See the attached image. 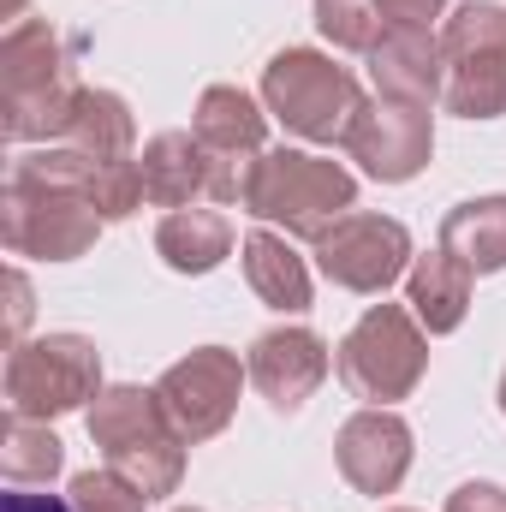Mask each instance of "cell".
I'll list each match as a JSON object with an SVG mask.
<instances>
[{
  "label": "cell",
  "instance_id": "cell-1",
  "mask_svg": "<svg viewBox=\"0 0 506 512\" xmlns=\"http://www.w3.org/2000/svg\"><path fill=\"white\" fill-rule=\"evenodd\" d=\"M90 435H96V447H108V471H120L137 495H167L179 483L185 435L173 429V417L161 411L155 393H143V387L102 393L90 411Z\"/></svg>",
  "mask_w": 506,
  "mask_h": 512
},
{
  "label": "cell",
  "instance_id": "cell-2",
  "mask_svg": "<svg viewBox=\"0 0 506 512\" xmlns=\"http://www.w3.org/2000/svg\"><path fill=\"white\" fill-rule=\"evenodd\" d=\"M0 72H6V137L12 143L72 126V108L84 90L72 84V66L60 60V42L48 24H12L0 48Z\"/></svg>",
  "mask_w": 506,
  "mask_h": 512
},
{
  "label": "cell",
  "instance_id": "cell-3",
  "mask_svg": "<svg viewBox=\"0 0 506 512\" xmlns=\"http://www.w3.org/2000/svg\"><path fill=\"white\" fill-rule=\"evenodd\" d=\"M102 215L78 185H60L36 173L30 161L12 167L6 179V251L12 256H78L96 239Z\"/></svg>",
  "mask_w": 506,
  "mask_h": 512
},
{
  "label": "cell",
  "instance_id": "cell-4",
  "mask_svg": "<svg viewBox=\"0 0 506 512\" xmlns=\"http://www.w3.org/2000/svg\"><path fill=\"white\" fill-rule=\"evenodd\" d=\"M352 203V173L334 167V161H316V155H292V149H274L262 155L245 179V209L262 221H286L292 233H310L322 239L328 233V215L340 221V209Z\"/></svg>",
  "mask_w": 506,
  "mask_h": 512
},
{
  "label": "cell",
  "instance_id": "cell-5",
  "mask_svg": "<svg viewBox=\"0 0 506 512\" xmlns=\"http://www.w3.org/2000/svg\"><path fill=\"white\" fill-rule=\"evenodd\" d=\"M441 60H447V90L441 102L453 114L489 120L506 108V12L489 0H471L453 12L447 36H441Z\"/></svg>",
  "mask_w": 506,
  "mask_h": 512
},
{
  "label": "cell",
  "instance_id": "cell-6",
  "mask_svg": "<svg viewBox=\"0 0 506 512\" xmlns=\"http://www.w3.org/2000/svg\"><path fill=\"white\" fill-rule=\"evenodd\" d=\"M268 108L286 120L292 131H304V137H340L346 143V131L352 120L364 114V102H358V84H352V72L346 66H334V60H322V54H280L274 66H268Z\"/></svg>",
  "mask_w": 506,
  "mask_h": 512
},
{
  "label": "cell",
  "instance_id": "cell-7",
  "mask_svg": "<svg viewBox=\"0 0 506 512\" xmlns=\"http://www.w3.org/2000/svg\"><path fill=\"white\" fill-rule=\"evenodd\" d=\"M102 382V364H96V346L78 340V334H48L36 346H12L6 358V399H12V417H54V411H72L84 399H96Z\"/></svg>",
  "mask_w": 506,
  "mask_h": 512
},
{
  "label": "cell",
  "instance_id": "cell-8",
  "mask_svg": "<svg viewBox=\"0 0 506 512\" xmlns=\"http://www.w3.org/2000/svg\"><path fill=\"white\" fill-rule=\"evenodd\" d=\"M340 376L358 399H405L423 376V334L399 304H376L340 346Z\"/></svg>",
  "mask_w": 506,
  "mask_h": 512
},
{
  "label": "cell",
  "instance_id": "cell-9",
  "mask_svg": "<svg viewBox=\"0 0 506 512\" xmlns=\"http://www.w3.org/2000/svg\"><path fill=\"white\" fill-rule=\"evenodd\" d=\"M155 399H161V411L173 417V429L185 441H203L227 423V411L239 399V358L221 352V346H203V352H191L185 364H173L161 376Z\"/></svg>",
  "mask_w": 506,
  "mask_h": 512
},
{
  "label": "cell",
  "instance_id": "cell-10",
  "mask_svg": "<svg viewBox=\"0 0 506 512\" xmlns=\"http://www.w3.org/2000/svg\"><path fill=\"white\" fill-rule=\"evenodd\" d=\"M316 256H322V274L352 286V292H381L405 256H411V239L399 221H381V215H340L322 239H316Z\"/></svg>",
  "mask_w": 506,
  "mask_h": 512
},
{
  "label": "cell",
  "instance_id": "cell-11",
  "mask_svg": "<svg viewBox=\"0 0 506 512\" xmlns=\"http://www.w3.org/2000/svg\"><path fill=\"white\" fill-rule=\"evenodd\" d=\"M346 149H352V161H364L376 179H411V173L429 161V114H423V102L381 96L376 108H364V114L352 120Z\"/></svg>",
  "mask_w": 506,
  "mask_h": 512
},
{
  "label": "cell",
  "instance_id": "cell-12",
  "mask_svg": "<svg viewBox=\"0 0 506 512\" xmlns=\"http://www.w3.org/2000/svg\"><path fill=\"white\" fill-rule=\"evenodd\" d=\"M197 137L209 155H221V173H227V203H245V179H251L256 161H245L256 143H262V114H256L251 96L239 90H209L197 102Z\"/></svg>",
  "mask_w": 506,
  "mask_h": 512
},
{
  "label": "cell",
  "instance_id": "cell-13",
  "mask_svg": "<svg viewBox=\"0 0 506 512\" xmlns=\"http://www.w3.org/2000/svg\"><path fill=\"white\" fill-rule=\"evenodd\" d=\"M411 465V429L393 411H364L340 429V471L364 489V495H387Z\"/></svg>",
  "mask_w": 506,
  "mask_h": 512
},
{
  "label": "cell",
  "instance_id": "cell-14",
  "mask_svg": "<svg viewBox=\"0 0 506 512\" xmlns=\"http://www.w3.org/2000/svg\"><path fill=\"white\" fill-rule=\"evenodd\" d=\"M328 376V352H322V340L316 334H304V328H280V334H262L251 352V382L268 393V405H280V411H298L316 382Z\"/></svg>",
  "mask_w": 506,
  "mask_h": 512
},
{
  "label": "cell",
  "instance_id": "cell-15",
  "mask_svg": "<svg viewBox=\"0 0 506 512\" xmlns=\"http://www.w3.org/2000/svg\"><path fill=\"white\" fill-rule=\"evenodd\" d=\"M143 191L167 209L191 203L197 191H215L227 203V173H221V155L203 149V137H185V131H167L143 149Z\"/></svg>",
  "mask_w": 506,
  "mask_h": 512
},
{
  "label": "cell",
  "instance_id": "cell-16",
  "mask_svg": "<svg viewBox=\"0 0 506 512\" xmlns=\"http://www.w3.org/2000/svg\"><path fill=\"white\" fill-rule=\"evenodd\" d=\"M370 72H376L381 96H399V102H423L447 90V66H441V48L429 42V30H387L376 48H370Z\"/></svg>",
  "mask_w": 506,
  "mask_h": 512
},
{
  "label": "cell",
  "instance_id": "cell-17",
  "mask_svg": "<svg viewBox=\"0 0 506 512\" xmlns=\"http://www.w3.org/2000/svg\"><path fill=\"white\" fill-rule=\"evenodd\" d=\"M441 251H453L465 268L489 274L506 268V197H483V203H459L441 227Z\"/></svg>",
  "mask_w": 506,
  "mask_h": 512
},
{
  "label": "cell",
  "instance_id": "cell-18",
  "mask_svg": "<svg viewBox=\"0 0 506 512\" xmlns=\"http://www.w3.org/2000/svg\"><path fill=\"white\" fill-rule=\"evenodd\" d=\"M411 304H417V316L429 322V334L459 328V316H465V304H471V268L453 251L423 256V262L411 268Z\"/></svg>",
  "mask_w": 506,
  "mask_h": 512
},
{
  "label": "cell",
  "instance_id": "cell-19",
  "mask_svg": "<svg viewBox=\"0 0 506 512\" xmlns=\"http://www.w3.org/2000/svg\"><path fill=\"white\" fill-rule=\"evenodd\" d=\"M155 245H161V256H167L173 268L203 274V268H215V262L227 256L233 227H227L221 215H209V209H179V215H167V221H161Z\"/></svg>",
  "mask_w": 506,
  "mask_h": 512
},
{
  "label": "cell",
  "instance_id": "cell-20",
  "mask_svg": "<svg viewBox=\"0 0 506 512\" xmlns=\"http://www.w3.org/2000/svg\"><path fill=\"white\" fill-rule=\"evenodd\" d=\"M245 274H251V286L274 304V310H304V304H310V274H304V262L286 251L274 233H251V239H245Z\"/></svg>",
  "mask_w": 506,
  "mask_h": 512
},
{
  "label": "cell",
  "instance_id": "cell-21",
  "mask_svg": "<svg viewBox=\"0 0 506 512\" xmlns=\"http://www.w3.org/2000/svg\"><path fill=\"white\" fill-rule=\"evenodd\" d=\"M66 137L84 149V155H102V161H126L131 149V114L120 96H108V90H84L78 96V108H72V126Z\"/></svg>",
  "mask_w": 506,
  "mask_h": 512
},
{
  "label": "cell",
  "instance_id": "cell-22",
  "mask_svg": "<svg viewBox=\"0 0 506 512\" xmlns=\"http://www.w3.org/2000/svg\"><path fill=\"white\" fill-rule=\"evenodd\" d=\"M0 465L12 483H30V477H54L60 471V441L48 429H36L30 417H12L6 423V447H0Z\"/></svg>",
  "mask_w": 506,
  "mask_h": 512
},
{
  "label": "cell",
  "instance_id": "cell-23",
  "mask_svg": "<svg viewBox=\"0 0 506 512\" xmlns=\"http://www.w3.org/2000/svg\"><path fill=\"white\" fill-rule=\"evenodd\" d=\"M316 24L340 48H364V54L387 36V18H381L376 0H316Z\"/></svg>",
  "mask_w": 506,
  "mask_h": 512
},
{
  "label": "cell",
  "instance_id": "cell-24",
  "mask_svg": "<svg viewBox=\"0 0 506 512\" xmlns=\"http://www.w3.org/2000/svg\"><path fill=\"white\" fill-rule=\"evenodd\" d=\"M149 495H137L120 471H84L72 483V507L78 512H143Z\"/></svg>",
  "mask_w": 506,
  "mask_h": 512
},
{
  "label": "cell",
  "instance_id": "cell-25",
  "mask_svg": "<svg viewBox=\"0 0 506 512\" xmlns=\"http://www.w3.org/2000/svg\"><path fill=\"white\" fill-rule=\"evenodd\" d=\"M387 30H429V18L441 12V0H376Z\"/></svg>",
  "mask_w": 506,
  "mask_h": 512
},
{
  "label": "cell",
  "instance_id": "cell-26",
  "mask_svg": "<svg viewBox=\"0 0 506 512\" xmlns=\"http://www.w3.org/2000/svg\"><path fill=\"white\" fill-rule=\"evenodd\" d=\"M447 512H506V495L495 489V483H465Z\"/></svg>",
  "mask_w": 506,
  "mask_h": 512
},
{
  "label": "cell",
  "instance_id": "cell-27",
  "mask_svg": "<svg viewBox=\"0 0 506 512\" xmlns=\"http://www.w3.org/2000/svg\"><path fill=\"white\" fill-rule=\"evenodd\" d=\"M0 507L6 512H78L72 501H60V495H6Z\"/></svg>",
  "mask_w": 506,
  "mask_h": 512
},
{
  "label": "cell",
  "instance_id": "cell-28",
  "mask_svg": "<svg viewBox=\"0 0 506 512\" xmlns=\"http://www.w3.org/2000/svg\"><path fill=\"white\" fill-rule=\"evenodd\" d=\"M6 292H12V334H18V328L30 322V286H24V274H12Z\"/></svg>",
  "mask_w": 506,
  "mask_h": 512
},
{
  "label": "cell",
  "instance_id": "cell-29",
  "mask_svg": "<svg viewBox=\"0 0 506 512\" xmlns=\"http://www.w3.org/2000/svg\"><path fill=\"white\" fill-rule=\"evenodd\" d=\"M501 405H506V382H501Z\"/></svg>",
  "mask_w": 506,
  "mask_h": 512
}]
</instances>
